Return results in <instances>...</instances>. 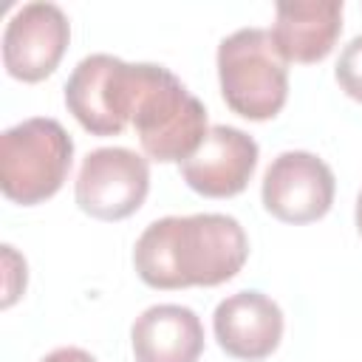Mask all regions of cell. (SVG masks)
Here are the masks:
<instances>
[{
    "label": "cell",
    "mask_w": 362,
    "mask_h": 362,
    "mask_svg": "<svg viewBox=\"0 0 362 362\" xmlns=\"http://www.w3.org/2000/svg\"><path fill=\"white\" fill-rule=\"evenodd\" d=\"M288 62L272 31L238 28L218 45V79L226 105L252 122L277 116L288 99Z\"/></svg>",
    "instance_id": "cell-3"
},
{
    "label": "cell",
    "mask_w": 362,
    "mask_h": 362,
    "mask_svg": "<svg viewBox=\"0 0 362 362\" xmlns=\"http://www.w3.org/2000/svg\"><path fill=\"white\" fill-rule=\"evenodd\" d=\"M136 362H198L204 325L187 305L161 303L141 311L130 328Z\"/></svg>",
    "instance_id": "cell-12"
},
{
    "label": "cell",
    "mask_w": 362,
    "mask_h": 362,
    "mask_svg": "<svg viewBox=\"0 0 362 362\" xmlns=\"http://www.w3.org/2000/svg\"><path fill=\"white\" fill-rule=\"evenodd\" d=\"M141 150L153 161H187L206 136V107L164 65L139 62L133 119Z\"/></svg>",
    "instance_id": "cell-2"
},
{
    "label": "cell",
    "mask_w": 362,
    "mask_h": 362,
    "mask_svg": "<svg viewBox=\"0 0 362 362\" xmlns=\"http://www.w3.org/2000/svg\"><path fill=\"white\" fill-rule=\"evenodd\" d=\"M334 173L331 167L305 150L280 153L263 175V206L283 223L320 221L334 204Z\"/></svg>",
    "instance_id": "cell-7"
},
{
    "label": "cell",
    "mask_w": 362,
    "mask_h": 362,
    "mask_svg": "<svg viewBox=\"0 0 362 362\" xmlns=\"http://www.w3.org/2000/svg\"><path fill=\"white\" fill-rule=\"evenodd\" d=\"M218 345L235 359H266L283 339V311L260 291H238L218 303L212 314Z\"/></svg>",
    "instance_id": "cell-10"
},
{
    "label": "cell",
    "mask_w": 362,
    "mask_h": 362,
    "mask_svg": "<svg viewBox=\"0 0 362 362\" xmlns=\"http://www.w3.org/2000/svg\"><path fill=\"white\" fill-rule=\"evenodd\" d=\"M246 257L243 226L221 212L158 218L133 249V266L150 288L221 286L243 269Z\"/></svg>",
    "instance_id": "cell-1"
},
{
    "label": "cell",
    "mask_w": 362,
    "mask_h": 362,
    "mask_svg": "<svg viewBox=\"0 0 362 362\" xmlns=\"http://www.w3.org/2000/svg\"><path fill=\"white\" fill-rule=\"evenodd\" d=\"M257 167V141L229 124H212L201 147L181 161L189 189L206 198H232L246 189Z\"/></svg>",
    "instance_id": "cell-9"
},
{
    "label": "cell",
    "mask_w": 362,
    "mask_h": 362,
    "mask_svg": "<svg viewBox=\"0 0 362 362\" xmlns=\"http://www.w3.org/2000/svg\"><path fill=\"white\" fill-rule=\"evenodd\" d=\"M356 229L362 235V189H359V198H356Z\"/></svg>",
    "instance_id": "cell-15"
},
{
    "label": "cell",
    "mask_w": 362,
    "mask_h": 362,
    "mask_svg": "<svg viewBox=\"0 0 362 362\" xmlns=\"http://www.w3.org/2000/svg\"><path fill=\"white\" fill-rule=\"evenodd\" d=\"M334 74H337L339 88H342L351 99L362 102V34L354 37V40L342 48Z\"/></svg>",
    "instance_id": "cell-13"
},
{
    "label": "cell",
    "mask_w": 362,
    "mask_h": 362,
    "mask_svg": "<svg viewBox=\"0 0 362 362\" xmlns=\"http://www.w3.org/2000/svg\"><path fill=\"white\" fill-rule=\"evenodd\" d=\"M71 40L68 17L54 3L20 6L3 31V65L8 76L40 82L54 74Z\"/></svg>",
    "instance_id": "cell-8"
},
{
    "label": "cell",
    "mask_w": 362,
    "mask_h": 362,
    "mask_svg": "<svg viewBox=\"0 0 362 362\" xmlns=\"http://www.w3.org/2000/svg\"><path fill=\"white\" fill-rule=\"evenodd\" d=\"M139 62L110 54H90L76 62L65 82V105L93 136H116L133 119Z\"/></svg>",
    "instance_id": "cell-5"
},
{
    "label": "cell",
    "mask_w": 362,
    "mask_h": 362,
    "mask_svg": "<svg viewBox=\"0 0 362 362\" xmlns=\"http://www.w3.org/2000/svg\"><path fill=\"white\" fill-rule=\"evenodd\" d=\"M74 158V141L57 119L34 116L0 136V187L14 204L34 206L59 192Z\"/></svg>",
    "instance_id": "cell-4"
},
{
    "label": "cell",
    "mask_w": 362,
    "mask_h": 362,
    "mask_svg": "<svg viewBox=\"0 0 362 362\" xmlns=\"http://www.w3.org/2000/svg\"><path fill=\"white\" fill-rule=\"evenodd\" d=\"M150 192V164L127 147H99L85 156L76 175V204L99 221L133 215Z\"/></svg>",
    "instance_id": "cell-6"
},
{
    "label": "cell",
    "mask_w": 362,
    "mask_h": 362,
    "mask_svg": "<svg viewBox=\"0 0 362 362\" xmlns=\"http://www.w3.org/2000/svg\"><path fill=\"white\" fill-rule=\"evenodd\" d=\"M40 362H96V359L82 348H57L48 356H42Z\"/></svg>",
    "instance_id": "cell-14"
},
{
    "label": "cell",
    "mask_w": 362,
    "mask_h": 362,
    "mask_svg": "<svg viewBox=\"0 0 362 362\" xmlns=\"http://www.w3.org/2000/svg\"><path fill=\"white\" fill-rule=\"evenodd\" d=\"M342 31L339 0L277 3L272 40L286 62H320L334 51Z\"/></svg>",
    "instance_id": "cell-11"
}]
</instances>
